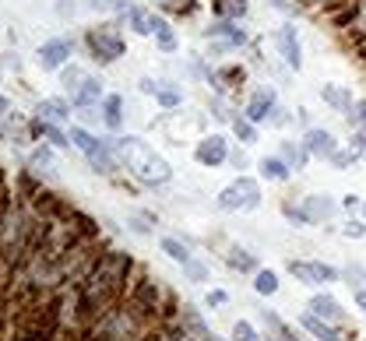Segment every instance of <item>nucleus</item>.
Returning a JSON list of instances; mask_svg holds the SVG:
<instances>
[{
	"label": "nucleus",
	"mask_w": 366,
	"mask_h": 341,
	"mask_svg": "<svg viewBox=\"0 0 366 341\" xmlns=\"http://www.w3.org/2000/svg\"><path fill=\"white\" fill-rule=\"evenodd\" d=\"M352 145H355L352 152H362V155H366V131H359V134L352 138Z\"/></svg>",
	"instance_id": "58836bf2"
},
{
	"label": "nucleus",
	"mask_w": 366,
	"mask_h": 341,
	"mask_svg": "<svg viewBox=\"0 0 366 341\" xmlns=\"http://www.w3.org/2000/svg\"><path fill=\"white\" fill-rule=\"evenodd\" d=\"M320 95H324V102H331V106H334V109H341V113H345V109H352L348 92H345V88H338V85H324V92H320Z\"/></svg>",
	"instance_id": "6ab92c4d"
},
{
	"label": "nucleus",
	"mask_w": 366,
	"mask_h": 341,
	"mask_svg": "<svg viewBox=\"0 0 366 341\" xmlns=\"http://www.w3.org/2000/svg\"><path fill=\"white\" fill-rule=\"evenodd\" d=\"M36 60H39L43 71H57V67H64V64L71 60V43H67V39H50V43L39 46Z\"/></svg>",
	"instance_id": "423d86ee"
},
{
	"label": "nucleus",
	"mask_w": 366,
	"mask_h": 341,
	"mask_svg": "<svg viewBox=\"0 0 366 341\" xmlns=\"http://www.w3.org/2000/svg\"><path fill=\"white\" fill-rule=\"evenodd\" d=\"M226 299H229V295H226V292H211V295H208V302H211V306H222V302H226Z\"/></svg>",
	"instance_id": "a19ab883"
},
{
	"label": "nucleus",
	"mask_w": 366,
	"mask_h": 341,
	"mask_svg": "<svg viewBox=\"0 0 366 341\" xmlns=\"http://www.w3.org/2000/svg\"><path fill=\"white\" fill-rule=\"evenodd\" d=\"M39 134H43L50 145H57V148H67V145H71V141H67V138H64V134H60L53 123H43V120H39Z\"/></svg>",
	"instance_id": "c85d7f7f"
},
{
	"label": "nucleus",
	"mask_w": 366,
	"mask_h": 341,
	"mask_svg": "<svg viewBox=\"0 0 366 341\" xmlns=\"http://www.w3.org/2000/svg\"><path fill=\"white\" fill-rule=\"evenodd\" d=\"M233 334H236V341H261V337H257V330H254V327H250L247 320H240Z\"/></svg>",
	"instance_id": "473e14b6"
},
{
	"label": "nucleus",
	"mask_w": 366,
	"mask_h": 341,
	"mask_svg": "<svg viewBox=\"0 0 366 341\" xmlns=\"http://www.w3.org/2000/svg\"><path fill=\"white\" fill-rule=\"evenodd\" d=\"M254 288H257L261 295H271V292H278V278H275L271 271H257V278H254Z\"/></svg>",
	"instance_id": "bb28decb"
},
{
	"label": "nucleus",
	"mask_w": 366,
	"mask_h": 341,
	"mask_svg": "<svg viewBox=\"0 0 366 341\" xmlns=\"http://www.w3.org/2000/svg\"><path fill=\"white\" fill-rule=\"evenodd\" d=\"M355 116H359V123H366V99L355 102Z\"/></svg>",
	"instance_id": "79ce46f5"
},
{
	"label": "nucleus",
	"mask_w": 366,
	"mask_h": 341,
	"mask_svg": "<svg viewBox=\"0 0 366 341\" xmlns=\"http://www.w3.org/2000/svg\"><path fill=\"white\" fill-rule=\"evenodd\" d=\"M155 36H159V46H162L166 53H169V50H176V39H173V32H169V25H166V22L159 25V32H155Z\"/></svg>",
	"instance_id": "2f4dec72"
},
{
	"label": "nucleus",
	"mask_w": 366,
	"mask_h": 341,
	"mask_svg": "<svg viewBox=\"0 0 366 341\" xmlns=\"http://www.w3.org/2000/svg\"><path fill=\"white\" fill-rule=\"evenodd\" d=\"M233 131L240 134V141H254V127H250V120H233Z\"/></svg>",
	"instance_id": "72a5a7b5"
},
{
	"label": "nucleus",
	"mask_w": 366,
	"mask_h": 341,
	"mask_svg": "<svg viewBox=\"0 0 366 341\" xmlns=\"http://www.w3.org/2000/svg\"><path fill=\"white\" fill-rule=\"evenodd\" d=\"M92 4H106V0H92Z\"/></svg>",
	"instance_id": "a18cd8bd"
},
{
	"label": "nucleus",
	"mask_w": 366,
	"mask_h": 341,
	"mask_svg": "<svg viewBox=\"0 0 366 341\" xmlns=\"http://www.w3.org/2000/svg\"><path fill=\"white\" fill-rule=\"evenodd\" d=\"M197 162L201 166H218V162H226V155H229V148H226V138H218V134H211V138H204L201 145H197Z\"/></svg>",
	"instance_id": "6e6552de"
},
{
	"label": "nucleus",
	"mask_w": 366,
	"mask_h": 341,
	"mask_svg": "<svg viewBox=\"0 0 366 341\" xmlns=\"http://www.w3.org/2000/svg\"><path fill=\"white\" fill-rule=\"evenodd\" d=\"M141 92H148V95H155V92H159V85H155L152 78H145V81H141Z\"/></svg>",
	"instance_id": "ea45409f"
},
{
	"label": "nucleus",
	"mask_w": 366,
	"mask_h": 341,
	"mask_svg": "<svg viewBox=\"0 0 366 341\" xmlns=\"http://www.w3.org/2000/svg\"><path fill=\"white\" fill-rule=\"evenodd\" d=\"M264 323L271 327V337H268V341H296V337H292V330H289V327H285L275 313H268V309H264Z\"/></svg>",
	"instance_id": "412c9836"
},
{
	"label": "nucleus",
	"mask_w": 366,
	"mask_h": 341,
	"mask_svg": "<svg viewBox=\"0 0 366 341\" xmlns=\"http://www.w3.org/2000/svg\"><path fill=\"white\" fill-rule=\"evenodd\" d=\"M211 341H218V337H211Z\"/></svg>",
	"instance_id": "49530a36"
},
{
	"label": "nucleus",
	"mask_w": 366,
	"mask_h": 341,
	"mask_svg": "<svg viewBox=\"0 0 366 341\" xmlns=\"http://www.w3.org/2000/svg\"><path fill=\"white\" fill-rule=\"evenodd\" d=\"M303 327H306L313 337H320V341H345L338 330H331V327H327L320 316H313V313H303Z\"/></svg>",
	"instance_id": "ddd939ff"
},
{
	"label": "nucleus",
	"mask_w": 366,
	"mask_h": 341,
	"mask_svg": "<svg viewBox=\"0 0 366 341\" xmlns=\"http://www.w3.org/2000/svg\"><path fill=\"white\" fill-rule=\"evenodd\" d=\"M355 155H359V152H334L331 159H334V166H352V162H355Z\"/></svg>",
	"instance_id": "f704fd0d"
},
{
	"label": "nucleus",
	"mask_w": 366,
	"mask_h": 341,
	"mask_svg": "<svg viewBox=\"0 0 366 341\" xmlns=\"http://www.w3.org/2000/svg\"><path fill=\"white\" fill-rule=\"evenodd\" d=\"M162 253H169L176 264H187V260H190V250H187L180 239H162Z\"/></svg>",
	"instance_id": "a878e982"
},
{
	"label": "nucleus",
	"mask_w": 366,
	"mask_h": 341,
	"mask_svg": "<svg viewBox=\"0 0 366 341\" xmlns=\"http://www.w3.org/2000/svg\"><path fill=\"white\" fill-rule=\"evenodd\" d=\"M0 341H211L96 218L0 166Z\"/></svg>",
	"instance_id": "f257e3e1"
},
{
	"label": "nucleus",
	"mask_w": 366,
	"mask_h": 341,
	"mask_svg": "<svg viewBox=\"0 0 366 341\" xmlns=\"http://www.w3.org/2000/svg\"><path fill=\"white\" fill-rule=\"evenodd\" d=\"M218 204L229 208V211H250V208H257V204H261V187H257V180L240 176L236 183H229V187L218 194Z\"/></svg>",
	"instance_id": "20e7f679"
},
{
	"label": "nucleus",
	"mask_w": 366,
	"mask_h": 341,
	"mask_svg": "<svg viewBox=\"0 0 366 341\" xmlns=\"http://www.w3.org/2000/svg\"><path fill=\"white\" fill-rule=\"evenodd\" d=\"M226 260H229L236 271H254V267H257V264H254V257H250V253H243V250H229V257H226Z\"/></svg>",
	"instance_id": "c756f323"
},
{
	"label": "nucleus",
	"mask_w": 366,
	"mask_h": 341,
	"mask_svg": "<svg viewBox=\"0 0 366 341\" xmlns=\"http://www.w3.org/2000/svg\"><path fill=\"white\" fill-rule=\"evenodd\" d=\"M39 120L46 116V120H67L71 116V106L67 102H60V99H46V102H39Z\"/></svg>",
	"instance_id": "dca6fc26"
},
{
	"label": "nucleus",
	"mask_w": 366,
	"mask_h": 341,
	"mask_svg": "<svg viewBox=\"0 0 366 341\" xmlns=\"http://www.w3.org/2000/svg\"><path fill=\"white\" fill-rule=\"evenodd\" d=\"M159 102H162V106H176L180 95H176V92H159Z\"/></svg>",
	"instance_id": "e433bc0d"
},
{
	"label": "nucleus",
	"mask_w": 366,
	"mask_h": 341,
	"mask_svg": "<svg viewBox=\"0 0 366 341\" xmlns=\"http://www.w3.org/2000/svg\"><path fill=\"white\" fill-rule=\"evenodd\" d=\"M71 141H74L85 155H92V152H99V148H103V141H96V138H92L89 131H81V127H74V131H71Z\"/></svg>",
	"instance_id": "5701e85b"
},
{
	"label": "nucleus",
	"mask_w": 366,
	"mask_h": 341,
	"mask_svg": "<svg viewBox=\"0 0 366 341\" xmlns=\"http://www.w3.org/2000/svg\"><path fill=\"white\" fill-rule=\"evenodd\" d=\"M331 211H334L331 197H306V204H303V222H320V218H327Z\"/></svg>",
	"instance_id": "f8f14e48"
},
{
	"label": "nucleus",
	"mask_w": 366,
	"mask_h": 341,
	"mask_svg": "<svg viewBox=\"0 0 366 341\" xmlns=\"http://www.w3.org/2000/svg\"><path fill=\"white\" fill-rule=\"evenodd\" d=\"M289 271H292L299 281H306V285H324V281H334V278H338L334 267H327V264H306V260H292Z\"/></svg>",
	"instance_id": "0eeeda50"
},
{
	"label": "nucleus",
	"mask_w": 366,
	"mask_h": 341,
	"mask_svg": "<svg viewBox=\"0 0 366 341\" xmlns=\"http://www.w3.org/2000/svg\"><path fill=\"white\" fill-rule=\"evenodd\" d=\"M64 85L71 88V99L78 102V106H96L99 102V92H103V85L96 81V78H89L85 71H78V67H71L67 74H64Z\"/></svg>",
	"instance_id": "39448f33"
},
{
	"label": "nucleus",
	"mask_w": 366,
	"mask_h": 341,
	"mask_svg": "<svg viewBox=\"0 0 366 341\" xmlns=\"http://www.w3.org/2000/svg\"><path fill=\"white\" fill-rule=\"evenodd\" d=\"M89 50L99 64H113L124 57V36L113 29V25H99V29H89Z\"/></svg>",
	"instance_id": "7ed1b4c3"
},
{
	"label": "nucleus",
	"mask_w": 366,
	"mask_h": 341,
	"mask_svg": "<svg viewBox=\"0 0 366 341\" xmlns=\"http://www.w3.org/2000/svg\"><path fill=\"white\" fill-rule=\"evenodd\" d=\"M0 113H8V99L4 95H0Z\"/></svg>",
	"instance_id": "c03bdc74"
},
{
	"label": "nucleus",
	"mask_w": 366,
	"mask_h": 341,
	"mask_svg": "<svg viewBox=\"0 0 366 341\" xmlns=\"http://www.w3.org/2000/svg\"><path fill=\"white\" fill-rule=\"evenodd\" d=\"M278 43H282V57L289 60V67H299V39H296V29H282L278 32Z\"/></svg>",
	"instance_id": "4468645a"
},
{
	"label": "nucleus",
	"mask_w": 366,
	"mask_h": 341,
	"mask_svg": "<svg viewBox=\"0 0 366 341\" xmlns=\"http://www.w3.org/2000/svg\"><path fill=\"white\" fill-rule=\"evenodd\" d=\"M127 18H131V25H134V32H138V36H152V32H159V25H162V18L148 15L145 8H131V11H127Z\"/></svg>",
	"instance_id": "9d476101"
},
{
	"label": "nucleus",
	"mask_w": 366,
	"mask_h": 341,
	"mask_svg": "<svg viewBox=\"0 0 366 341\" xmlns=\"http://www.w3.org/2000/svg\"><path fill=\"white\" fill-rule=\"evenodd\" d=\"M355 302H359V306H362V309H366V292H362V288H359V292H355Z\"/></svg>",
	"instance_id": "37998d69"
},
{
	"label": "nucleus",
	"mask_w": 366,
	"mask_h": 341,
	"mask_svg": "<svg viewBox=\"0 0 366 341\" xmlns=\"http://www.w3.org/2000/svg\"><path fill=\"white\" fill-rule=\"evenodd\" d=\"M362 232H366V225H359V222H348L345 225V236H352V239H359Z\"/></svg>",
	"instance_id": "c9c22d12"
},
{
	"label": "nucleus",
	"mask_w": 366,
	"mask_h": 341,
	"mask_svg": "<svg viewBox=\"0 0 366 341\" xmlns=\"http://www.w3.org/2000/svg\"><path fill=\"white\" fill-rule=\"evenodd\" d=\"M310 313L313 316H324V320H334L338 316V302L331 295H313L310 299Z\"/></svg>",
	"instance_id": "f3484780"
},
{
	"label": "nucleus",
	"mask_w": 366,
	"mask_h": 341,
	"mask_svg": "<svg viewBox=\"0 0 366 341\" xmlns=\"http://www.w3.org/2000/svg\"><path fill=\"white\" fill-rule=\"evenodd\" d=\"M103 120H106L110 131H120V123H124V99H120V95H110V99H106Z\"/></svg>",
	"instance_id": "2eb2a0df"
},
{
	"label": "nucleus",
	"mask_w": 366,
	"mask_h": 341,
	"mask_svg": "<svg viewBox=\"0 0 366 341\" xmlns=\"http://www.w3.org/2000/svg\"><path fill=\"white\" fill-rule=\"evenodd\" d=\"M183 267H187V274H190V278H197V281L204 278V267H201V264H190V260H187Z\"/></svg>",
	"instance_id": "4c0bfd02"
},
{
	"label": "nucleus",
	"mask_w": 366,
	"mask_h": 341,
	"mask_svg": "<svg viewBox=\"0 0 366 341\" xmlns=\"http://www.w3.org/2000/svg\"><path fill=\"white\" fill-rule=\"evenodd\" d=\"M306 155H310L306 148H296V145H285V159H289V162H292L296 169H303V166H306Z\"/></svg>",
	"instance_id": "7c9ffc66"
},
{
	"label": "nucleus",
	"mask_w": 366,
	"mask_h": 341,
	"mask_svg": "<svg viewBox=\"0 0 366 341\" xmlns=\"http://www.w3.org/2000/svg\"><path fill=\"white\" fill-rule=\"evenodd\" d=\"M271 106H275V92L271 88H261L254 99H250V106H247V120H268V113H271Z\"/></svg>",
	"instance_id": "1a4fd4ad"
},
{
	"label": "nucleus",
	"mask_w": 366,
	"mask_h": 341,
	"mask_svg": "<svg viewBox=\"0 0 366 341\" xmlns=\"http://www.w3.org/2000/svg\"><path fill=\"white\" fill-rule=\"evenodd\" d=\"M215 11H218L226 22L243 18V15H247V0H215Z\"/></svg>",
	"instance_id": "aec40b11"
},
{
	"label": "nucleus",
	"mask_w": 366,
	"mask_h": 341,
	"mask_svg": "<svg viewBox=\"0 0 366 341\" xmlns=\"http://www.w3.org/2000/svg\"><path fill=\"white\" fill-rule=\"evenodd\" d=\"M306 152L310 155H334V138L327 131H306Z\"/></svg>",
	"instance_id": "9b49d317"
},
{
	"label": "nucleus",
	"mask_w": 366,
	"mask_h": 341,
	"mask_svg": "<svg viewBox=\"0 0 366 341\" xmlns=\"http://www.w3.org/2000/svg\"><path fill=\"white\" fill-rule=\"evenodd\" d=\"M261 173H264L268 180H278V183L289 180V166H285L282 159H264V162H261Z\"/></svg>",
	"instance_id": "b1692460"
},
{
	"label": "nucleus",
	"mask_w": 366,
	"mask_h": 341,
	"mask_svg": "<svg viewBox=\"0 0 366 341\" xmlns=\"http://www.w3.org/2000/svg\"><path fill=\"white\" fill-rule=\"evenodd\" d=\"M120 152L127 169H134V176H141L145 183H166L169 180V166L162 155H155L141 138H120Z\"/></svg>",
	"instance_id": "f03ea898"
},
{
	"label": "nucleus",
	"mask_w": 366,
	"mask_h": 341,
	"mask_svg": "<svg viewBox=\"0 0 366 341\" xmlns=\"http://www.w3.org/2000/svg\"><path fill=\"white\" fill-rule=\"evenodd\" d=\"M155 4L169 15H194L197 11V0H155Z\"/></svg>",
	"instance_id": "4be33fe9"
},
{
	"label": "nucleus",
	"mask_w": 366,
	"mask_h": 341,
	"mask_svg": "<svg viewBox=\"0 0 366 341\" xmlns=\"http://www.w3.org/2000/svg\"><path fill=\"white\" fill-rule=\"evenodd\" d=\"M211 32H215V36H226L229 43H243V39H247V36H243V29H236L233 22H218Z\"/></svg>",
	"instance_id": "cd10ccee"
},
{
	"label": "nucleus",
	"mask_w": 366,
	"mask_h": 341,
	"mask_svg": "<svg viewBox=\"0 0 366 341\" xmlns=\"http://www.w3.org/2000/svg\"><path fill=\"white\" fill-rule=\"evenodd\" d=\"M222 92L226 88H236V85H243V67H222V71H215V78H211Z\"/></svg>",
	"instance_id": "a211bd4d"
},
{
	"label": "nucleus",
	"mask_w": 366,
	"mask_h": 341,
	"mask_svg": "<svg viewBox=\"0 0 366 341\" xmlns=\"http://www.w3.org/2000/svg\"><path fill=\"white\" fill-rule=\"evenodd\" d=\"M89 162H92V169H99V173H113L117 169V162H113V155H110V148L103 145L99 152H92L89 155Z\"/></svg>",
	"instance_id": "393cba45"
}]
</instances>
